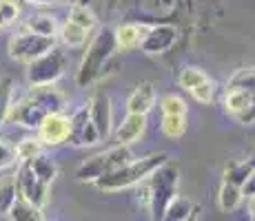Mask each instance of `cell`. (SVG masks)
<instances>
[{"label":"cell","instance_id":"6da1fadb","mask_svg":"<svg viewBox=\"0 0 255 221\" xmlns=\"http://www.w3.org/2000/svg\"><path fill=\"white\" fill-rule=\"evenodd\" d=\"M166 159H169L166 153H155V155H149V157H142L138 161H127V164L120 166V168L98 177L96 184L100 190H120V188H127V186L140 184V181L146 179L158 166H162Z\"/></svg>","mask_w":255,"mask_h":221},{"label":"cell","instance_id":"7a4b0ae2","mask_svg":"<svg viewBox=\"0 0 255 221\" xmlns=\"http://www.w3.org/2000/svg\"><path fill=\"white\" fill-rule=\"evenodd\" d=\"M175 190H178V168L173 164H169V159H166L162 166H158L149 175V208L153 210L155 219H164V210L171 204V199L175 197Z\"/></svg>","mask_w":255,"mask_h":221},{"label":"cell","instance_id":"3957f363","mask_svg":"<svg viewBox=\"0 0 255 221\" xmlns=\"http://www.w3.org/2000/svg\"><path fill=\"white\" fill-rule=\"evenodd\" d=\"M116 44H118L116 33L111 31V29H102L96 36V40L91 42L89 51H87V56H85V62H82V67H80V75H78V82H80L82 86L89 84L91 80L98 77V73L105 67L107 58L114 53Z\"/></svg>","mask_w":255,"mask_h":221},{"label":"cell","instance_id":"277c9868","mask_svg":"<svg viewBox=\"0 0 255 221\" xmlns=\"http://www.w3.org/2000/svg\"><path fill=\"white\" fill-rule=\"evenodd\" d=\"M127 161H131V153H129V148H127V144H120L118 148H111V150H107V153L87 159L85 164L78 168L76 177L80 181H96L98 177L120 168V166H125Z\"/></svg>","mask_w":255,"mask_h":221},{"label":"cell","instance_id":"5b68a950","mask_svg":"<svg viewBox=\"0 0 255 221\" xmlns=\"http://www.w3.org/2000/svg\"><path fill=\"white\" fill-rule=\"evenodd\" d=\"M49 49H53V36H40L36 31H22L18 36H13L11 42H9L11 58L20 62L36 60L42 53H47Z\"/></svg>","mask_w":255,"mask_h":221},{"label":"cell","instance_id":"8992f818","mask_svg":"<svg viewBox=\"0 0 255 221\" xmlns=\"http://www.w3.org/2000/svg\"><path fill=\"white\" fill-rule=\"evenodd\" d=\"M29 82L31 84H51L53 80L62 75L65 69V56L58 49H49L47 53H42L40 58L29 62Z\"/></svg>","mask_w":255,"mask_h":221},{"label":"cell","instance_id":"52a82bcc","mask_svg":"<svg viewBox=\"0 0 255 221\" xmlns=\"http://www.w3.org/2000/svg\"><path fill=\"white\" fill-rule=\"evenodd\" d=\"M16 188H18V195L24 197L27 201H31L33 206H38V208H42V206H45L47 195H49V184H45L40 177L33 173L27 159L22 161L20 170H18Z\"/></svg>","mask_w":255,"mask_h":221},{"label":"cell","instance_id":"ba28073f","mask_svg":"<svg viewBox=\"0 0 255 221\" xmlns=\"http://www.w3.org/2000/svg\"><path fill=\"white\" fill-rule=\"evenodd\" d=\"M69 131H71V120L65 117L60 111L47 113L42 117V122L38 124V135H40V142H45L49 146L62 144V142L69 140Z\"/></svg>","mask_w":255,"mask_h":221},{"label":"cell","instance_id":"9c48e42d","mask_svg":"<svg viewBox=\"0 0 255 221\" xmlns=\"http://www.w3.org/2000/svg\"><path fill=\"white\" fill-rule=\"evenodd\" d=\"M69 140L78 146H89V144H96V142L100 140V133H98L96 124H93L89 109H80L71 117Z\"/></svg>","mask_w":255,"mask_h":221},{"label":"cell","instance_id":"30bf717a","mask_svg":"<svg viewBox=\"0 0 255 221\" xmlns=\"http://www.w3.org/2000/svg\"><path fill=\"white\" fill-rule=\"evenodd\" d=\"M173 42H175V29L173 27H158V29H151V31L142 38L140 47H142V51H146V53H160V51H166Z\"/></svg>","mask_w":255,"mask_h":221},{"label":"cell","instance_id":"8fae6325","mask_svg":"<svg viewBox=\"0 0 255 221\" xmlns=\"http://www.w3.org/2000/svg\"><path fill=\"white\" fill-rule=\"evenodd\" d=\"M144 122H146V115H142V113H129L127 120L122 122L116 131L118 144H127V146L133 144L142 133H144Z\"/></svg>","mask_w":255,"mask_h":221},{"label":"cell","instance_id":"7c38bea8","mask_svg":"<svg viewBox=\"0 0 255 221\" xmlns=\"http://www.w3.org/2000/svg\"><path fill=\"white\" fill-rule=\"evenodd\" d=\"M155 104V91H153V84L149 82H142V84L135 86V91L131 93L129 102H127V109L129 113H142L146 115Z\"/></svg>","mask_w":255,"mask_h":221},{"label":"cell","instance_id":"4fadbf2b","mask_svg":"<svg viewBox=\"0 0 255 221\" xmlns=\"http://www.w3.org/2000/svg\"><path fill=\"white\" fill-rule=\"evenodd\" d=\"M89 115L96 124L100 137H107L109 135V129H111V106H109V97L107 95H98L93 100V104L89 106Z\"/></svg>","mask_w":255,"mask_h":221},{"label":"cell","instance_id":"5bb4252c","mask_svg":"<svg viewBox=\"0 0 255 221\" xmlns=\"http://www.w3.org/2000/svg\"><path fill=\"white\" fill-rule=\"evenodd\" d=\"M242 201V186H235L231 181H224L220 188V208L224 213H231L238 208V204Z\"/></svg>","mask_w":255,"mask_h":221},{"label":"cell","instance_id":"9a60e30c","mask_svg":"<svg viewBox=\"0 0 255 221\" xmlns=\"http://www.w3.org/2000/svg\"><path fill=\"white\" fill-rule=\"evenodd\" d=\"M9 217H11V219H27V221H31V219H40L42 215H40V208H38V206H33L31 201H27L24 197L18 195L16 201H13V206L9 208Z\"/></svg>","mask_w":255,"mask_h":221},{"label":"cell","instance_id":"2e32d148","mask_svg":"<svg viewBox=\"0 0 255 221\" xmlns=\"http://www.w3.org/2000/svg\"><path fill=\"white\" fill-rule=\"evenodd\" d=\"M193 204L189 199H182L175 195L171 199V204L166 206L164 210V219H175V221H184V219H191V213H193Z\"/></svg>","mask_w":255,"mask_h":221},{"label":"cell","instance_id":"e0dca14e","mask_svg":"<svg viewBox=\"0 0 255 221\" xmlns=\"http://www.w3.org/2000/svg\"><path fill=\"white\" fill-rule=\"evenodd\" d=\"M116 42L120 44L122 49H131V47H138L142 36H140V27H135V24H120V27L116 29Z\"/></svg>","mask_w":255,"mask_h":221},{"label":"cell","instance_id":"ac0fdd59","mask_svg":"<svg viewBox=\"0 0 255 221\" xmlns=\"http://www.w3.org/2000/svg\"><path fill=\"white\" fill-rule=\"evenodd\" d=\"M27 161H29V166H31V170L40 177L45 184H51L53 177H56V166H53V161H49L47 157H40V155L31 157V159H27Z\"/></svg>","mask_w":255,"mask_h":221},{"label":"cell","instance_id":"d6986e66","mask_svg":"<svg viewBox=\"0 0 255 221\" xmlns=\"http://www.w3.org/2000/svg\"><path fill=\"white\" fill-rule=\"evenodd\" d=\"M229 84L242 86L244 91L251 95V100H253V104H255V67H251V69H240V71H235L233 77L229 80Z\"/></svg>","mask_w":255,"mask_h":221},{"label":"cell","instance_id":"ffe728a7","mask_svg":"<svg viewBox=\"0 0 255 221\" xmlns=\"http://www.w3.org/2000/svg\"><path fill=\"white\" fill-rule=\"evenodd\" d=\"M209 80V75L202 71V69H198V67H186L180 71V77H178V82H180V86L186 88V91H191V88H195L198 84H202V82H207Z\"/></svg>","mask_w":255,"mask_h":221},{"label":"cell","instance_id":"44dd1931","mask_svg":"<svg viewBox=\"0 0 255 221\" xmlns=\"http://www.w3.org/2000/svg\"><path fill=\"white\" fill-rule=\"evenodd\" d=\"M87 33H89V29L67 20V24L62 27V40L69 44V47H80V44H85V40H87Z\"/></svg>","mask_w":255,"mask_h":221},{"label":"cell","instance_id":"7402d4cb","mask_svg":"<svg viewBox=\"0 0 255 221\" xmlns=\"http://www.w3.org/2000/svg\"><path fill=\"white\" fill-rule=\"evenodd\" d=\"M186 131V120L184 115H164L162 117V133L171 140H178L182 137Z\"/></svg>","mask_w":255,"mask_h":221},{"label":"cell","instance_id":"603a6c76","mask_svg":"<svg viewBox=\"0 0 255 221\" xmlns=\"http://www.w3.org/2000/svg\"><path fill=\"white\" fill-rule=\"evenodd\" d=\"M160 109H162L164 115H186L184 100L173 95V93H169V95H164L162 100H160Z\"/></svg>","mask_w":255,"mask_h":221},{"label":"cell","instance_id":"cb8c5ba5","mask_svg":"<svg viewBox=\"0 0 255 221\" xmlns=\"http://www.w3.org/2000/svg\"><path fill=\"white\" fill-rule=\"evenodd\" d=\"M27 29L40 33V36H53L56 33V22L49 16H33L31 20H27Z\"/></svg>","mask_w":255,"mask_h":221},{"label":"cell","instance_id":"d4e9b609","mask_svg":"<svg viewBox=\"0 0 255 221\" xmlns=\"http://www.w3.org/2000/svg\"><path fill=\"white\" fill-rule=\"evenodd\" d=\"M11 91H13V80L11 77H0V124L7 120L9 113V100H11Z\"/></svg>","mask_w":255,"mask_h":221},{"label":"cell","instance_id":"484cf974","mask_svg":"<svg viewBox=\"0 0 255 221\" xmlns=\"http://www.w3.org/2000/svg\"><path fill=\"white\" fill-rule=\"evenodd\" d=\"M16 197H18L16 181H7V184H0V213H9V208L13 206Z\"/></svg>","mask_w":255,"mask_h":221},{"label":"cell","instance_id":"4316f807","mask_svg":"<svg viewBox=\"0 0 255 221\" xmlns=\"http://www.w3.org/2000/svg\"><path fill=\"white\" fill-rule=\"evenodd\" d=\"M69 20L76 22V24H80V27H85V29H91L93 22H96V20H93V13L87 7H82V4H73L71 13H69Z\"/></svg>","mask_w":255,"mask_h":221},{"label":"cell","instance_id":"83f0119b","mask_svg":"<svg viewBox=\"0 0 255 221\" xmlns=\"http://www.w3.org/2000/svg\"><path fill=\"white\" fill-rule=\"evenodd\" d=\"M18 16V4L13 0H0V29H4L9 22H13Z\"/></svg>","mask_w":255,"mask_h":221},{"label":"cell","instance_id":"f1b7e54d","mask_svg":"<svg viewBox=\"0 0 255 221\" xmlns=\"http://www.w3.org/2000/svg\"><path fill=\"white\" fill-rule=\"evenodd\" d=\"M191 95H193L195 102H200V104H209L211 100H213V82L207 80L202 82V84H198L195 88H191Z\"/></svg>","mask_w":255,"mask_h":221},{"label":"cell","instance_id":"f546056e","mask_svg":"<svg viewBox=\"0 0 255 221\" xmlns=\"http://www.w3.org/2000/svg\"><path fill=\"white\" fill-rule=\"evenodd\" d=\"M18 157L24 161V159H31V157H36L38 153H40V144H38L36 140H24L20 146L16 148Z\"/></svg>","mask_w":255,"mask_h":221},{"label":"cell","instance_id":"4dcf8cb0","mask_svg":"<svg viewBox=\"0 0 255 221\" xmlns=\"http://www.w3.org/2000/svg\"><path fill=\"white\" fill-rule=\"evenodd\" d=\"M16 146L7 144V142H0V168H7V166H11L13 161H16Z\"/></svg>","mask_w":255,"mask_h":221},{"label":"cell","instance_id":"1f68e13d","mask_svg":"<svg viewBox=\"0 0 255 221\" xmlns=\"http://www.w3.org/2000/svg\"><path fill=\"white\" fill-rule=\"evenodd\" d=\"M242 193H244V195H255V170H253L251 175H249V179L244 181Z\"/></svg>","mask_w":255,"mask_h":221},{"label":"cell","instance_id":"d6a6232c","mask_svg":"<svg viewBox=\"0 0 255 221\" xmlns=\"http://www.w3.org/2000/svg\"><path fill=\"white\" fill-rule=\"evenodd\" d=\"M249 217L255 219V195L249 197Z\"/></svg>","mask_w":255,"mask_h":221},{"label":"cell","instance_id":"836d02e7","mask_svg":"<svg viewBox=\"0 0 255 221\" xmlns=\"http://www.w3.org/2000/svg\"><path fill=\"white\" fill-rule=\"evenodd\" d=\"M29 2H38V4H51V2H60V0H29Z\"/></svg>","mask_w":255,"mask_h":221}]
</instances>
